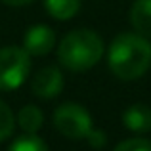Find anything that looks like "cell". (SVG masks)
<instances>
[{"label": "cell", "mask_w": 151, "mask_h": 151, "mask_svg": "<svg viewBox=\"0 0 151 151\" xmlns=\"http://www.w3.org/2000/svg\"><path fill=\"white\" fill-rule=\"evenodd\" d=\"M107 63L115 77L136 81L151 67V44L138 33H122L111 42Z\"/></svg>", "instance_id": "6da1fadb"}, {"label": "cell", "mask_w": 151, "mask_h": 151, "mask_svg": "<svg viewBox=\"0 0 151 151\" xmlns=\"http://www.w3.org/2000/svg\"><path fill=\"white\" fill-rule=\"evenodd\" d=\"M103 55V42L100 35L90 29H75L63 37L58 46V59L65 69L84 73L92 69Z\"/></svg>", "instance_id": "7a4b0ae2"}, {"label": "cell", "mask_w": 151, "mask_h": 151, "mask_svg": "<svg viewBox=\"0 0 151 151\" xmlns=\"http://www.w3.org/2000/svg\"><path fill=\"white\" fill-rule=\"evenodd\" d=\"M54 126L61 136L69 140H84L94 128L92 115L88 113V109L73 101L61 103L54 111Z\"/></svg>", "instance_id": "3957f363"}, {"label": "cell", "mask_w": 151, "mask_h": 151, "mask_svg": "<svg viewBox=\"0 0 151 151\" xmlns=\"http://www.w3.org/2000/svg\"><path fill=\"white\" fill-rule=\"evenodd\" d=\"M31 69V59L25 48L8 46L0 50V92L17 90L25 82Z\"/></svg>", "instance_id": "277c9868"}, {"label": "cell", "mask_w": 151, "mask_h": 151, "mask_svg": "<svg viewBox=\"0 0 151 151\" xmlns=\"http://www.w3.org/2000/svg\"><path fill=\"white\" fill-rule=\"evenodd\" d=\"M55 46V33L48 25H37L29 27L23 35V48L29 55H46Z\"/></svg>", "instance_id": "5b68a950"}, {"label": "cell", "mask_w": 151, "mask_h": 151, "mask_svg": "<svg viewBox=\"0 0 151 151\" xmlns=\"http://www.w3.org/2000/svg\"><path fill=\"white\" fill-rule=\"evenodd\" d=\"M31 90L37 98H55L63 90V75L58 67H42L31 81Z\"/></svg>", "instance_id": "8992f818"}, {"label": "cell", "mask_w": 151, "mask_h": 151, "mask_svg": "<svg viewBox=\"0 0 151 151\" xmlns=\"http://www.w3.org/2000/svg\"><path fill=\"white\" fill-rule=\"evenodd\" d=\"M122 122L130 132L144 134L151 130V109L144 103H134L122 115Z\"/></svg>", "instance_id": "52a82bcc"}, {"label": "cell", "mask_w": 151, "mask_h": 151, "mask_svg": "<svg viewBox=\"0 0 151 151\" xmlns=\"http://www.w3.org/2000/svg\"><path fill=\"white\" fill-rule=\"evenodd\" d=\"M130 25L138 35L151 38V0H136L130 8Z\"/></svg>", "instance_id": "ba28073f"}, {"label": "cell", "mask_w": 151, "mask_h": 151, "mask_svg": "<svg viewBox=\"0 0 151 151\" xmlns=\"http://www.w3.org/2000/svg\"><path fill=\"white\" fill-rule=\"evenodd\" d=\"M44 8L50 14V17L58 21H67L78 14L81 0H44Z\"/></svg>", "instance_id": "9c48e42d"}, {"label": "cell", "mask_w": 151, "mask_h": 151, "mask_svg": "<svg viewBox=\"0 0 151 151\" xmlns=\"http://www.w3.org/2000/svg\"><path fill=\"white\" fill-rule=\"evenodd\" d=\"M17 122L23 132L37 134L42 128V124H44V113L37 105H25V107H21V111L17 115Z\"/></svg>", "instance_id": "30bf717a"}, {"label": "cell", "mask_w": 151, "mask_h": 151, "mask_svg": "<svg viewBox=\"0 0 151 151\" xmlns=\"http://www.w3.org/2000/svg\"><path fill=\"white\" fill-rule=\"evenodd\" d=\"M8 151H48V145L42 138H38L37 134H21L19 138H15L12 142V145Z\"/></svg>", "instance_id": "8fae6325"}, {"label": "cell", "mask_w": 151, "mask_h": 151, "mask_svg": "<svg viewBox=\"0 0 151 151\" xmlns=\"http://www.w3.org/2000/svg\"><path fill=\"white\" fill-rule=\"evenodd\" d=\"M15 128V117L12 113V109L0 100V142L8 140L12 136Z\"/></svg>", "instance_id": "7c38bea8"}, {"label": "cell", "mask_w": 151, "mask_h": 151, "mask_svg": "<svg viewBox=\"0 0 151 151\" xmlns=\"http://www.w3.org/2000/svg\"><path fill=\"white\" fill-rule=\"evenodd\" d=\"M113 151H151V142L145 138H130L121 142Z\"/></svg>", "instance_id": "4fadbf2b"}, {"label": "cell", "mask_w": 151, "mask_h": 151, "mask_svg": "<svg viewBox=\"0 0 151 151\" xmlns=\"http://www.w3.org/2000/svg\"><path fill=\"white\" fill-rule=\"evenodd\" d=\"M86 140H88V144L92 145L94 149H100L105 145V142H107V138H105V132H101V130H96V128H92L90 130V134L86 136Z\"/></svg>", "instance_id": "5bb4252c"}, {"label": "cell", "mask_w": 151, "mask_h": 151, "mask_svg": "<svg viewBox=\"0 0 151 151\" xmlns=\"http://www.w3.org/2000/svg\"><path fill=\"white\" fill-rule=\"evenodd\" d=\"M4 4H8V6H25V4L33 2V0H2Z\"/></svg>", "instance_id": "9a60e30c"}]
</instances>
